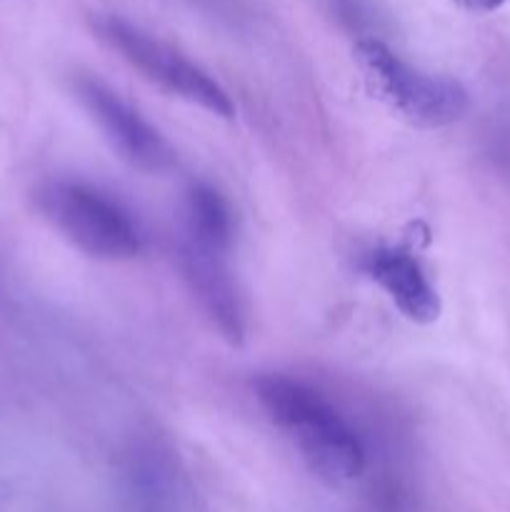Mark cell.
I'll return each mask as SVG.
<instances>
[{
  "mask_svg": "<svg viewBox=\"0 0 510 512\" xmlns=\"http://www.w3.org/2000/svg\"><path fill=\"white\" fill-rule=\"evenodd\" d=\"M253 388L260 408L318 478L343 485L363 475L365 450L358 433L313 385L283 373H268L260 375Z\"/></svg>",
  "mask_w": 510,
  "mask_h": 512,
  "instance_id": "1",
  "label": "cell"
},
{
  "mask_svg": "<svg viewBox=\"0 0 510 512\" xmlns=\"http://www.w3.org/2000/svg\"><path fill=\"white\" fill-rule=\"evenodd\" d=\"M353 53L373 95L415 128H445L468 110V93L458 80L413 68L380 38H360Z\"/></svg>",
  "mask_w": 510,
  "mask_h": 512,
  "instance_id": "2",
  "label": "cell"
},
{
  "mask_svg": "<svg viewBox=\"0 0 510 512\" xmlns=\"http://www.w3.org/2000/svg\"><path fill=\"white\" fill-rule=\"evenodd\" d=\"M45 218L90 258L130 260L143 250V230L120 200L83 180H53L40 193Z\"/></svg>",
  "mask_w": 510,
  "mask_h": 512,
  "instance_id": "3",
  "label": "cell"
},
{
  "mask_svg": "<svg viewBox=\"0 0 510 512\" xmlns=\"http://www.w3.org/2000/svg\"><path fill=\"white\" fill-rule=\"evenodd\" d=\"M98 33L110 48L118 50L130 68L138 70L165 93L188 100L218 118L230 120L235 115V103L230 100L228 90L213 75L205 73L198 63L188 60L168 43L140 30L138 25L118 15H103L98 18Z\"/></svg>",
  "mask_w": 510,
  "mask_h": 512,
  "instance_id": "4",
  "label": "cell"
},
{
  "mask_svg": "<svg viewBox=\"0 0 510 512\" xmlns=\"http://www.w3.org/2000/svg\"><path fill=\"white\" fill-rule=\"evenodd\" d=\"M75 93L125 163L143 173H165L175 163V150L168 140L108 85L83 75L75 83Z\"/></svg>",
  "mask_w": 510,
  "mask_h": 512,
  "instance_id": "5",
  "label": "cell"
},
{
  "mask_svg": "<svg viewBox=\"0 0 510 512\" xmlns=\"http://www.w3.org/2000/svg\"><path fill=\"white\" fill-rule=\"evenodd\" d=\"M228 253V248L185 235L180 265H183L185 280H188L195 300L210 318V323L228 343L240 345L245 338V310L238 283L230 270Z\"/></svg>",
  "mask_w": 510,
  "mask_h": 512,
  "instance_id": "6",
  "label": "cell"
},
{
  "mask_svg": "<svg viewBox=\"0 0 510 512\" xmlns=\"http://www.w3.org/2000/svg\"><path fill=\"white\" fill-rule=\"evenodd\" d=\"M363 268L410 323L430 325L440 318L438 290L410 250L378 248L365 258Z\"/></svg>",
  "mask_w": 510,
  "mask_h": 512,
  "instance_id": "7",
  "label": "cell"
},
{
  "mask_svg": "<svg viewBox=\"0 0 510 512\" xmlns=\"http://www.w3.org/2000/svg\"><path fill=\"white\" fill-rule=\"evenodd\" d=\"M185 235L233 248L235 215L228 200L208 183H193L185 195Z\"/></svg>",
  "mask_w": 510,
  "mask_h": 512,
  "instance_id": "8",
  "label": "cell"
},
{
  "mask_svg": "<svg viewBox=\"0 0 510 512\" xmlns=\"http://www.w3.org/2000/svg\"><path fill=\"white\" fill-rule=\"evenodd\" d=\"M338 3V13L350 28H363V25L370 23L368 8H365L360 0H335Z\"/></svg>",
  "mask_w": 510,
  "mask_h": 512,
  "instance_id": "9",
  "label": "cell"
},
{
  "mask_svg": "<svg viewBox=\"0 0 510 512\" xmlns=\"http://www.w3.org/2000/svg\"><path fill=\"white\" fill-rule=\"evenodd\" d=\"M455 3L473 13H490V10H498L505 0H455Z\"/></svg>",
  "mask_w": 510,
  "mask_h": 512,
  "instance_id": "10",
  "label": "cell"
}]
</instances>
